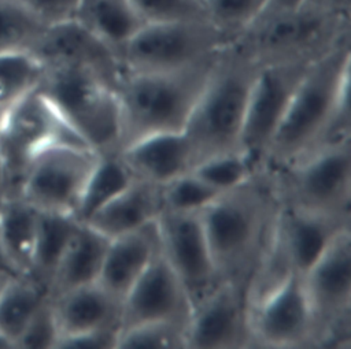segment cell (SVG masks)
I'll list each match as a JSON object with an SVG mask.
<instances>
[{
    "instance_id": "cell-33",
    "label": "cell",
    "mask_w": 351,
    "mask_h": 349,
    "mask_svg": "<svg viewBox=\"0 0 351 349\" xmlns=\"http://www.w3.org/2000/svg\"><path fill=\"white\" fill-rule=\"evenodd\" d=\"M219 194V192L189 171L162 186V211L200 214Z\"/></svg>"
},
{
    "instance_id": "cell-46",
    "label": "cell",
    "mask_w": 351,
    "mask_h": 349,
    "mask_svg": "<svg viewBox=\"0 0 351 349\" xmlns=\"http://www.w3.org/2000/svg\"><path fill=\"white\" fill-rule=\"evenodd\" d=\"M3 201H4V197H0V214H1V208H3Z\"/></svg>"
},
{
    "instance_id": "cell-8",
    "label": "cell",
    "mask_w": 351,
    "mask_h": 349,
    "mask_svg": "<svg viewBox=\"0 0 351 349\" xmlns=\"http://www.w3.org/2000/svg\"><path fill=\"white\" fill-rule=\"evenodd\" d=\"M229 45L206 19L145 23L119 53L123 71H174L213 60Z\"/></svg>"
},
{
    "instance_id": "cell-42",
    "label": "cell",
    "mask_w": 351,
    "mask_h": 349,
    "mask_svg": "<svg viewBox=\"0 0 351 349\" xmlns=\"http://www.w3.org/2000/svg\"><path fill=\"white\" fill-rule=\"evenodd\" d=\"M0 274H8V275H18V272L12 268L11 263L8 261L1 245H0Z\"/></svg>"
},
{
    "instance_id": "cell-17",
    "label": "cell",
    "mask_w": 351,
    "mask_h": 349,
    "mask_svg": "<svg viewBox=\"0 0 351 349\" xmlns=\"http://www.w3.org/2000/svg\"><path fill=\"white\" fill-rule=\"evenodd\" d=\"M191 311L185 289L159 252L123 297L119 330L156 322L186 324Z\"/></svg>"
},
{
    "instance_id": "cell-1",
    "label": "cell",
    "mask_w": 351,
    "mask_h": 349,
    "mask_svg": "<svg viewBox=\"0 0 351 349\" xmlns=\"http://www.w3.org/2000/svg\"><path fill=\"white\" fill-rule=\"evenodd\" d=\"M278 209L273 177L259 171L199 214L222 282L248 289L270 244Z\"/></svg>"
},
{
    "instance_id": "cell-18",
    "label": "cell",
    "mask_w": 351,
    "mask_h": 349,
    "mask_svg": "<svg viewBox=\"0 0 351 349\" xmlns=\"http://www.w3.org/2000/svg\"><path fill=\"white\" fill-rule=\"evenodd\" d=\"M30 52L45 68L58 66L85 68L114 90L123 75L118 53L74 19L47 26Z\"/></svg>"
},
{
    "instance_id": "cell-21",
    "label": "cell",
    "mask_w": 351,
    "mask_h": 349,
    "mask_svg": "<svg viewBox=\"0 0 351 349\" xmlns=\"http://www.w3.org/2000/svg\"><path fill=\"white\" fill-rule=\"evenodd\" d=\"M59 338L88 331L119 328L121 300L97 282L51 297Z\"/></svg>"
},
{
    "instance_id": "cell-24",
    "label": "cell",
    "mask_w": 351,
    "mask_h": 349,
    "mask_svg": "<svg viewBox=\"0 0 351 349\" xmlns=\"http://www.w3.org/2000/svg\"><path fill=\"white\" fill-rule=\"evenodd\" d=\"M73 19L112 48L118 56L145 25L130 0H80Z\"/></svg>"
},
{
    "instance_id": "cell-44",
    "label": "cell",
    "mask_w": 351,
    "mask_h": 349,
    "mask_svg": "<svg viewBox=\"0 0 351 349\" xmlns=\"http://www.w3.org/2000/svg\"><path fill=\"white\" fill-rule=\"evenodd\" d=\"M11 276L12 275H8V274H0V290L4 286V283L8 281V278H11Z\"/></svg>"
},
{
    "instance_id": "cell-5",
    "label": "cell",
    "mask_w": 351,
    "mask_h": 349,
    "mask_svg": "<svg viewBox=\"0 0 351 349\" xmlns=\"http://www.w3.org/2000/svg\"><path fill=\"white\" fill-rule=\"evenodd\" d=\"M348 37L351 19L318 14L302 5L266 7L230 44L243 49L259 66H266L310 63Z\"/></svg>"
},
{
    "instance_id": "cell-28",
    "label": "cell",
    "mask_w": 351,
    "mask_h": 349,
    "mask_svg": "<svg viewBox=\"0 0 351 349\" xmlns=\"http://www.w3.org/2000/svg\"><path fill=\"white\" fill-rule=\"evenodd\" d=\"M133 179L132 172L125 166L118 152L100 155L74 212L77 220L86 223Z\"/></svg>"
},
{
    "instance_id": "cell-13",
    "label": "cell",
    "mask_w": 351,
    "mask_h": 349,
    "mask_svg": "<svg viewBox=\"0 0 351 349\" xmlns=\"http://www.w3.org/2000/svg\"><path fill=\"white\" fill-rule=\"evenodd\" d=\"M310 63L261 66L250 93L239 144V151L248 159L255 172L263 170L277 127Z\"/></svg>"
},
{
    "instance_id": "cell-14",
    "label": "cell",
    "mask_w": 351,
    "mask_h": 349,
    "mask_svg": "<svg viewBox=\"0 0 351 349\" xmlns=\"http://www.w3.org/2000/svg\"><path fill=\"white\" fill-rule=\"evenodd\" d=\"M351 222L280 204L263 266L280 275L304 274Z\"/></svg>"
},
{
    "instance_id": "cell-32",
    "label": "cell",
    "mask_w": 351,
    "mask_h": 349,
    "mask_svg": "<svg viewBox=\"0 0 351 349\" xmlns=\"http://www.w3.org/2000/svg\"><path fill=\"white\" fill-rule=\"evenodd\" d=\"M191 171L219 193L243 185L256 174L240 151L207 157L196 163Z\"/></svg>"
},
{
    "instance_id": "cell-2",
    "label": "cell",
    "mask_w": 351,
    "mask_h": 349,
    "mask_svg": "<svg viewBox=\"0 0 351 349\" xmlns=\"http://www.w3.org/2000/svg\"><path fill=\"white\" fill-rule=\"evenodd\" d=\"M351 37L310 63L266 153L263 170L277 172L318 149L340 97L350 92Z\"/></svg>"
},
{
    "instance_id": "cell-35",
    "label": "cell",
    "mask_w": 351,
    "mask_h": 349,
    "mask_svg": "<svg viewBox=\"0 0 351 349\" xmlns=\"http://www.w3.org/2000/svg\"><path fill=\"white\" fill-rule=\"evenodd\" d=\"M145 23L206 19L200 0H130Z\"/></svg>"
},
{
    "instance_id": "cell-12",
    "label": "cell",
    "mask_w": 351,
    "mask_h": 349,
    "mask_svg": "<svg viewBox=\"0 0 351 349\" xmlns=\"http://www.w3.org/2000/svg\"><path fill=\"white\" fill-rule=\"evenodd\" d=\"M60 141L86 145L40 88L5 111L0 152L10 174L8 196L15 194L27 161L45 146Z\"/></svg>"
},
{
    "instance_id": "cell-29",
    "label": "cell",
    "mask_w": 351,
    "mask_h": 349,
    "mask_svg": "<svg viewBox=\"0 0 351 349\" xmlns=\"http://www.w3.org/2000/svg\"><path fill=\"white\" fill-rule=\"evenodd\" d=\"M44 77V64L30 51L0 53V108L8 109L37 90Z\"/></svg>"
},
{
    "instance_id": "cell-41",
    "label": "cell",
    "mask_w": 351,
    "mask_h": 349,
    "mask_svg": "<svg viewBox=\"0 0 351 349\" xmlns=\"http://www.w3.org/2000/svg\"><path fill=\"white\" fill-rule=\"evenodd\" d=\"M302 0H269L266 7L271 8H295L299 7Z\"/></svg>"
},
{
    "instance_id": "cell-45",
    "label": "cell",
    "mask_w": 351,
    "mask_h": 349,
    "mask_svg": "<svg viewBox=\"0 0 351 349\" xmlns=\"http://www.w3.org/2000/svg\"><path fill=\"white\" fill-rule=\"evenodd\" d=\"M5 111H7V109H3V108H0V129H1V125H3V120H4V115H5Z\"/></svg>"
},
{
    "instance_id": "cell-19",
    "label": "cell",
    "mask_w": 351,
    "mask_h": 349,
    "mask_svg": "<svg viewBox=\"0 0 351 349\" xmlns=\"http://www.w3.org/2000/svg\"><path fill=\"white\" fill-rule=\"evenodd\" d=\"M133 178L165 186L195 166L193 149L185 131L155 133L119 149Z\"/></svg>"
},
{
    "instance_id": "cell-20",
    "label": "cell",
    "mask_w": 351,
    "mask_h": 349,
    "mask_svg": "<svg viewBox=\"0 0 351 349\" xmlns=\"http://www.w3.org/2000/svg\"><path fill=\"white\" fill-rule=\"evenodd\" d=\"M160 252L156 220L108 241L97 283L118 300H123L133 283Z\"/></svg>"
},
{
    "instance_id": "cell-26",
    "label": "cell",
    "mask_w": 351,
    "mask_h": 349,
    "mask_svg": "<svg viewBox=\"0 0 351 349\" xmlns=\"http://www.w3.org/2000/svg\"><path fill=\"white\" fill-rule=\"evenodd\" d=\"M80 224L71 214L40 211L32 268L27 275L44 285L48 292L56 267Z\"/></svg>"
},
{
    "instance_id": "cell-6",
    "label": "cell",
    "mask_w": 351,
    "mask_h": 349,
    "mask_svg": "<svg viewBox=\"0 0 351 349\" xmlns=\"http://www.w3.org/2000/svg\"><path fill=\"white\" fill-rule=\"evenodd\" d=\"M40 89L82 141L99 155L119 152L122 116L117 92L89 70L45 68Z\"/></svg>"
},
{
    "instance_id": "cell-31",
    "label": "cell",
    "mask_w": 351,
    "mask_h": 349,
    "mask_svg": "<svg viewBox=\"0 0 351 349\" xmlns=\"http://www.w3.org/2000/svg\"><path fill=\"white\" fill-rule=\"evenodd\" d=\"M269 0H202L206 21L230 44L266 8Z\"/></svg>"
},
{
    "instance_id": "cell-15",
    "label": "cell",
    "mask_w": 351,
    "mask_h": 349,
    "mask_svg": "<svg viewBox=\"0 0 351 349\" xmlns=\"http://www.w3.org/2000/svg\"><path fill=\"white\" fill-rule=\"evenodd\" d=\"M156 223L160 252L180 279L193 308L222 282L214 266L200 216L162 211Z\"/></svg>"
},
{
    "instance_id": "cell-34",
    "label": "cell",
    "mask_w": 351,
    "mask_h": 349,
    "mask_svg": "<svg viewBox=\"0 0 351 349\" xmlns=\"http://www.w3.org/2000/svg\"><path fill=\"white\" fill-rule=\"evenodd\" d=\"M186 324L156 322L119 330L117 349H185Z\"/></svg>"
},
{
    "instance_id": "cell-39",
    "label": "cell",
    "mask_w": 351,
    "mask_h": 349,
    "mask_svg": "<svg viewBox=\"0 0 351 349\" xmlns=\"http://www.w3.org/2000/svg\"><path fill=\"white\" fill-rule=\"evenodd\" d=\"M300 5L318 14L351 19V0H302Z\"/></svg>"
},
{
    "instance_id": "cell-37",
    "label": "cell",
    "mask_w": 351,
    "mask_h": 349,
    "mask_svg": "<svg viewBox=\"0 0 351 349\" xmlns=\"http://www.w3.org/2000/svg\"><path fill=\"white\" fill-rule=\"evenodd\" d=\"M45 26L73 19L80 0H16Z\"/></svg>"
},
{
    "instance_id": "cell-38",
    "label": "cell",
    "mask_w": 351,
    "mask_h": 349,
    "mask_svg": "<svg viewBox=\"0 0 351 349\" xmlns=\"http://www.w3.org/2000/svg\"><path fill=\"white\" fill-rule=\"evenodd\" d=\"M119 328H104L58 339L55 349H117Z\"/></svg>"
},
{
    "instance_id": "cell-47",
    "label": "cell",
    "mask_w": 351,
    "mask_h": 349,
    "mask_svg": "<svg viewBox=\"0 0 351 349\" xmlns=\"http://www.w3.org/2000/svg\"><path fill=\"white\" fill-rule=\"evenodd\" d=\"M200 1H202V0H200Z\"/></svg>"
},
{
    "instance_id": "cell-27",
    "label": "cell",
    "mask_w": 351,
    "mask_h": 349,
    "mask_svg": "<svg viewBox=\"0 0 351 349\" xmlns=\"http://www.w3.org/2000/svg\"><path fill=\"white\" fill-rule=\"evenodd\" d=\"M48 297V289L27 274L8 278L0 290V331L16 344L18 337Z\"/></svg>"
},
{
    "instance_id": "cell-7",
    "label": "cell",
    "mask_w": 351,
    "mask_h": 349,
    "mask_svg": "<svg viewBox=\"0 0 351 349\" xmlns=\"http://www.w3.org/2000/svg\"><path fill=\"white\" fill-rule=\"evenodd\" d=\"M270 175L280 204L351 222V140L321 146Z\"/></svg>"
},
{
    "instance_id": "cell-4",
    "label": "cell",
    "mask_w": 351,
    "mask_h": 349,
    "mask_svg": "<svg viewBox=\"0 0 351 349\" xmlns=\"http://www.w3.org/2000/svg\"><path fill=\"white\" fill-rule=\"evenodd\" d=\"M215 59L174 71H123L115 90L122 116L121 148L149 134L182 131Z\"/></svg>"
},
{
    "instance_id": "cell-11",
    "label": "cell",
    "mask_w": 351,
    "mask_h": 349,
    "mask_svg": "<svg viewBox=\"0 0 351 349\" xmlns=\"http://www.w3.org/2000/svg\"><path fill=\"white\" fill-rule=\"evenodd\" d=\"M250 348H315L314 318L302 274L289 272L248 301Z\"/></svg>"
},
{
    "instance_id": "cell-30",
    "label": "cell",
    "mask_w": 351,
    "mask_h": 349,
    "mask_svg": "<svg viewBox=\"0 0 351 349\" xmlns=\"http://www.w3.org/2000/svg\"><path fill=\"white\" fill-rule=\"evenodd\" d=\"M45 27L19 1L0 0V53L32 51Z\"/></svg>"
},
{
    "instance_id": "cell-36",
    "label": "cell",
    "mask_w": 351,
    "mask_h": 349,
    "mask_svg": "<svg viewBox=\"0 0 351 349\" xmlns=\"http://www.w3.org/2000/svg\"><path fill=\"white\" fill-rule=\"evenodd\" d=\"M58 339L59 330L49 296L18 337L15 349H55Z\"/></svg>"
},
{
    "instance_id": "cell-43",
    "label": "cell",
    "mask_w": 351,
    "mask_h": 349,
    "mask_svg": "<svg viewBox=\"0 0 351 349\" xmlns=\"http://www.w3.org/2000/svg\"><path fill=\"white\" fill-rule=\"evenodd\" d=\"M0 349H15L14 341L0 331Z\"/></svg>"
},
{
    "instance_id": "cell-16",
    "label": "cell",
    "mask_w": 351,
    "mask_h": 349,
    "mask_svg": "<svg viewBox=\"0 0 351 349\" xmlns=\"http://www.w3.org/2000/svg\"><path fill=\"white\" fill-rule=\"evenodd\" d=\"M250 348L247 289L221 282L192 308L185 328V349Z\"/></svg>"
},
{
    "instance_id": "cell-23",
    "label": "cell",
    "mask_w": 351,
    "mask_h": 349,
    "mask_svg": "<svg viewBox=\"0 0 351 349\" xmlns=\"http://www.w3.org/2000/svg\"><path fill=\"white\" fill-rule=\"evenodd\" d=\"M108 241L89 224L81 223L56 267L49 296L97 282Z\"/></svg>"
},
{
    "instance_id": "cell-40",
    "label": "cell",
    "mask_w": 351,
    "mask_h": 349,
    "mask_svg": "<svg viewBox=\"0 0 351 349\" xmlns=\"http://www.w3.org/2000/svg\"><path fill=\"white\" fill-rule=\"evenodd\" d=\"M10 193V174L3 153L0 152V197H5Z\"/></svg>"
},
{
    "instance_id": "cell-25",
    "label": "cell",
    "mask_w": 351,
    "mask_h": 349,
    "mask_svg": "<svg viewBox=\"0 0 351 349\" xmlns=\"http://www.w3.org/2000/svg\"><path fill=\"white\" fill-rule=\"evenodd\" d=\"M40 211L18 194L4 197L0 214V245L18 274L32 268Z\"/></svg>"
},
{
    "instance_id": "cell-22",
    "label": "cell",
    "mask_w": 351,
    "mask_h": 349,
    "mask_svg": "<svg viewBox=\"0 0 351 349\" xmlns=\"http://www.w3.org/2000/svg\"><path fill=\"white\" fill-rule=\"evenodd\" d=\"M162 209V186L134 178L85 224L111 240L155 222Z\"/></svg>"
},
{
    "instance_id": "cell-3",
    "label": "cell",
    "mask_w": 351,
    "mask_h": 349,
    "mask_svg": "<svg viewBox=\"0 0 351 349\" xmlns=\"http://www.w3.org/2000/svg\"><path fill=\"white\" fill-rule=\"evenodd\" d=\"M259 68L234 44L219 52L184 129L193 149L195 164L239 151L244 115Z\"/></svg>"
},
{
    "instance_id": "cell-9",
    "label": "cell",
    "mask_w": 351,
    "mask_h": 349,
    "mask_svg": "<svg viewBox=\"0 0 351 349\" xmlns=\"http://www.w3.org/2000/svg\"><path fill=\"white\" fill-rule=\"evenodd\" d=\"M315 326V348H348L351 339V227L341 230L302 274Z\"/></svg>"
},
{
    "instance_id": "cell-10",
    "label": "cell",
    "mask_w": 351,
    "mask_h": 349,
    "mask_svg": "<svg viewBox=\"0 0 351 349\" xmlns=\"http://www.w3.org/2000/svg\"><path fill=\"white\" fill-rule=\"evenodd\" d=\"M99 156L84 144H51L27 161L15 194L41 212L74 215Z\"/></svg>"
}]
</instances>
